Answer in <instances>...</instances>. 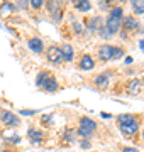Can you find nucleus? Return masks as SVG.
I'll return each instance as SVG.
<instances>
[{"mask_svg":"<svg viewBox=\"0 0 144 152\" xmlns=\"http://www.w3.org/2000/svg\"><path fill=\"white\" fill-rule=\"evenodd\" d=\"M120 26H122V19H117V17H107V20H105V26L104 27L109 31V34H115V32H119V29H120Z\"/></svg>","mask_w":144,"mask_h":152,"instance_id":"1","label":"nucleus"},{"mask_svg":"<svg viewBox=\"0 0 144 152\" xmlns=\"http://www.w3.org/2000/svg\"><path fill=\"white\" fill-rule=\"evenodd\" d=\"M46 54H48V61H51L53 64H58L63 61V54H61V49L58 46H51Z\"/></svg>","mask_w":144,"mask_h":152,"instance_id":"2","label":"nucleus"},{"mask_svg":"<svg viewBox=\"0 0 144 152\" xmlns=\"http://www.w3.org/2000/svg\"><path fill=\"white\" fill-rule=\"evenodd\" d=\"M0 118H2V122H4L5 125H9V127H15V125H19V117L14 115L12 112H7V110L2 112Z\"/></svg>","mask_w":144,"mask_h":152,"instance_id":"3","label":"nucleus"},{"mask_svg":"<svg viewBox=\"0 0 144 152\" xmlns=\"http://www.w3.org/2000/svg\"><path fill=\"white\" fill-rule=\"evenodd\" d=\"M119 129H120V132L126 137H132L137 134L139 125H137V122H134V124H127V125H119Z\"/></svg>","mask_w":144,"mask_h":152,"instance_id":"4","label":"nucleus"},{"mask_svg":"<svg viewBox=\"0 0 144 152\" xmlns=\"http://www.w3.org/2000/svg\"><path fill=\"white\" fill-rule=\"evenodd\" d=\"M80 129H83V130L93 134V130L97 129V124H95L90 117H80Z\"/></svg>","mask_w":144,"mask_h":152,"instance_id":"5","label":"nucleus"},{"mask_svg":"<svg viewBox=\"0 0 144 152\" xmlns=\"http://www.w3.org/2000/svg\"><path fill=\"white\" fill-rule=\"evenodd\" d=\"M112 48L114 46H109V44H104L98 48V58L102 61H109L112 59Z\"/></svg>","mask_w":144,"mask_h":152,"instance_id":"6","label":"nucleus"},{"mask_svg":"<svg viewBox=\"0 0 144 152\" xmlns=\"http://www.w3.org/2000/svg\"><path fill=\"white\" fill-rule=\"evenodd\" d=\"M93 68H95V61L92 59V56L85 54L80 59V69L82 71H90V69H93Z\"/></svg>","mask_w":144,"mask_h":152,"instance_id":"7","label":"nucleus"},{"mask_svg":"<svg viewBox=\"0 0 144 152\" xmlns=\"http://www.w3.org/2000/svg\"><path fill=\"white\" fill-rule=\"evenodd\" d=\"M27 46H29L31 49H32L34 53H37V54L44 51V44H43V41H41L39 37H32V39H29Z\"/></svg>","mask_w":144,"mask_h":152,"instance_id":"8","label":"nucleus"},{"mask_svg":"<svg viewBox=\"0 0 144 152\" xmlns=\"http://www.w3.org/2000/svg\"><path fill=\"white\" fill-rule=\"evenodd\" d=\"M122 26H124L126 31H134V29H137V20L132 15H127L122 19Z\"/></svg>","mask_w":144,"mask_h":152,"instance_id":"9","label":"nucleus"},{"mask_svg":"<svg viewBox=\"0 0 144 152\" xmlns=\"http://www.w3.org/2000/svg\"><path fill=\"white\" fill-rule=\"evenodd\" d=\"M134 122H137V120L132 113H122L117 117V124L119 125H127V124H134Z\"/></svg>","mask_w":144,"mask_h":152,"instance_id":"10","label":"nucleus"},{"mask_svg":"<svg viewBox=\"0 0 144 152\" xmlns=\"http://www.w3.org/2000/svg\"><path fill=\"white\" fill-rule=\"evenodd\" d=\"M61 54H63V61H73V48L70 44H63L61 46Z\"/></svg>","mask_w":144,"mask_h":152,"instance_id":"11","label":"nucleus"},{"mask_svg":"<svg viewBox=\"0 0 144 152\" xmlns=\"http://www.w3.org/2000/svg\"><path fill=\"white\" fill-rule=\"evenodd\" d=\"M14 10H15V5L12 2H4L0 5V15H12Z\"/></svg>","mask_w":144,"mask_h":152,"instance_id":"12","label":"nucleus"},{"mask_svg":"<svg viewBox=\"0 0 144 152\" xmlns=\"http://www.w3.org/2000/svg\"><path fill=\"white\" fill-rule=\"evenodd\" d=\"M43 88H44L46 91H56V90H58V83H56V80L54 78H48V80H46V83L44 85H43Z\"/></svg>","mask_w":144,"mask_h":152,"instance_id":"13","label":"nucleus"},{"mask_svg":"<svg viewBox=\"0 0 144 152\" xmlns=\"http://www.w3.org/2000/svg\"><path fill=\"white\" fill-rule=\"evenodd\" d=\"M95 86H98V88H105L107 85H109V76L107 75H98L97 78H95Z\"/></svg>","mask_w":144,"mask_h":152,"instance_id":"14","label":"nucleus"},{"mask_svg":"<svg viewBox=\"0 0 144 152\" xmlns=\"http://www.w3.org/2000/svg\"><path fill=\"white\" fill-rule=\"evenodd\" d=\"M27 135L31 137V140H32V142H39L41 139H43V132H41V130H36V129H29Z\"/></svg>","mask_w":144,"mask_h":152,"instance_id":"15","label":"nucleus"},{"mask_svg":"<svg viewBox=\"0 0 144 152\" xmlns=\"http://www.w3.org/2000/svg\"><path fill=\"white\" fill-rule=\"evenodd\" d=\"M131 5L136 14H144V0H134Z\"/></svg>","mask_w":144,"mask_h":152,"instance_id":"16","label":"nucleus"},{"mask_svg":"<svg viewBox=\"0 0 144 152\" xmlns=\"http://www.w3.org/2000/svg\"><path fill=\"white\" fill-rule=\"evenodd\" d=\"M49 78V73H46V71H43V73H39L37 75V78H36V85L37 86H43L46 83V80Z\"/></svg>","mask_w":144,"mask_h":152,"instance_id":"17","label":"nucleus"},{"mask_svg":"<svg viewBox=\"0 0 144 152\" xmlns=\"http://www.w3.org/2000/svg\"><path fill=\"white\" fill-rule=\"evenodd\" d=\"M90 9H92V4L87 2V0H82L80 4H76V10H80V12H87Z\"/></svg>","mask_w":144,"mask_h":152,"instance_id":"18","label":"nucleus"},{"mask_svg":"<svg viewBox=\"0 0 144 152\" xmlns=\"http://www.w3.org/2000/svg\"><path fill=\"white\" fill-rule=\"evenodd\" d=\"M110 17H117V19H122V15H124V10H122V7H114V9H110V14H109Z\"/></svg>","mask_w":144,"mask_h":152,"instance_id":"19","label":"nucleus"},{"mask_svg":"<svg viewBox=\"0 0 144 152\" xmlns=\"http://www.w3.org/2000/svg\"><path fill=\"white\" fill-rule=\"evenodd\" d=\"M124 56V49L120 48H112V59H120Z\"/></svg>","mask_w":144,"mask_h":152,"instance_id":"20","label":"nucleus"},{"mask_svg":"<svg viewBox=\"0 0 144 152\" xmlns=\"http://www.w3.org/2000/svg\"><path fill=\"white\" fill-rule=\"evenodd\" d=\"M129 91L131 93H137L139 91V81L137 80H132V81L129 83Z\"/></svg>","mask_w":144,"mask_h":152,"instance_id":"21","label":"nucleus"},{"mask_svg":"<svg viewBox=\"0 0 144 152\" xmlns=\"http://www.w3.org/2000/svg\"><path fill=\"white\" fill-rule=\"evenodd\" d=\"M29 5L37 10V9H41V7L44 5V2H43V0H31V2H29Z\"/></svg>","mask_w":144,"mask_h":152,"instance_id":"22","label":"nucleus"},{"mask_svg":"<svg viewBox=\"0 0 144 152\" xmlns=\"http://www.w3.org/2000/svg\"><path fill=\"white\" fill-rule=\"evenodd\" d=\"M48 7H49L51 14H54L56 10H60V2H49V4H48Z\"/></svg>","mask_w":144,"mask_h":152,"instance_id":"23","label":"nucleus"},{"mask_svg":"<svg viewBox=\"0 0 144 152\" xmlns=\"http://www.w3.org/2000/svg\"><path fill=\"white\" fill-rule=\"evenodd\" d=\"M43 122H44L46 125H51V122H53V115H43Z\"/></svg>","mask_w":144,"mask_h":152,"instance_id":"24","label":"nucleus"},{"mask_svg":"<svg viewBox=\"0 0 144 152\" xmlns=\"http://www.w3.org/2000/svg\"><path fill=\"white\" fill-rule=\"evenodd\" d=\"M61 15H63V12H61V10H56L54 14H53V19H54L56 22H60V20H61Z\"/></svg>","mask_w":144,"mask_h":152,"instance_id":"25","label":"nucleus"},{"mask_svg":"<svg viewBox=\"0 0 144 152\" xmlns=\"http://www.w3.org/2000/svg\"><path fill=\"white\" fill-rule=\"evenodd\" d=\"M100 29H102V31H100V36H102V37H104V39L110 37V34H109V31H107L105 27H100Z\"/></svg>","mask_w":144,"mask_h":152,"instance_id":"26","label":"nucleus"},{"mask_svg":"<svg viewBox=\"0 0 144 152\" xmlns=\"http://www.w3.org/2000/svg\"><path fill=\"white\" fill-rule=\"evenodd\" d=\"M73 29H75V32H82V31H83V27H82V24H76V22L73 24Z\"/></svg>","mask_w":144,"mask_h":152,"instance_id":"27","label":"nucleus"},{"mask_svg":"<svg viewBox=\"0 0 144 152\" xmlns=\"http://www.w3.org/2000/svg\"><path fill=\"white\" fill-rule=\"evenodd\" d=\"M122 152H139V151L136 149V147H124V149H122Z\"/></svg>","mask_w":144,"mask_h":152,"instance_id":"28","label":"nucleus"},{"mask_svg":"<svg viewBox=\"0 0 144 152\" xmlns=\"http://www.w3.org/2000/svg\"><path fill=\"white\" fill-rule=\"evenodd\" d=\"M21 113H22V115H34V113H36V110H22Z\"/></svg>","mask_w":144,"mask_h":152,"instance_id":"29","label":"nucleus"},{"mask_svg":"<svg viewBox=\"0 0 144 152\" xmlns=\"http://www.w3.org/2000/svg\"><path fill=\"white\" fill-rule=\"evenodd\" d=\"M80 145L83 147V149H88V147H90V142H88V140H83L82 144H80Z\"/></svg>","mask_w":144,"mask_h":152,"instance_id":"30","label":"nucleus"},{"mask_svg":"<svg viewBox=\"0 0 144 152\" xmlns=\"http://www.w3.org/2000/svg\"><path fill=\"white\" fill-rule=\"evenodd\" d=\"M17 7H19V9H27V4H24V2H22V4H19Z\"/></svg>","mask_w":144,"mask_h":152,"instance_id":"31","label":"nucleus"},{"mask_svg":"<svg viewBox=\"0 0 144 152\" xmlns=\"http://www.w3.org/2000/svg\"><path fill=\"white\" fill-rule=\"evenodd\" d=\"M139 48L143 49V53H144V41H139Z\"/></svg>","mask_w":144,"mask_h":152,"instance_id":"32","label":"nucleus"},{"mask_svg":"<svg viewBox=\"0 0 144 152\" xmlns=\"http://www.w3.org/2000/svg\"><path fill=\"white\" fill-rule=\"evenodd\" d=\"M0 152H12V151H0Z\"/></svg>","mask_w":144,"mask_h":152,"instance_id":"33","label":"nucleus"},{"mask_svg":"<svg viewBox=\"0 0 144 152\" xmlns=\"http://www.w3.org/2000/svg\"><path fill=\"white\" fill-rule=\"evenodd\" d=\"M143 139H144V132H143Z\"/></svg>","mask_w":144,"mask_h":152,"instance_id":"34","label":"nucleus"}]
</instances>
